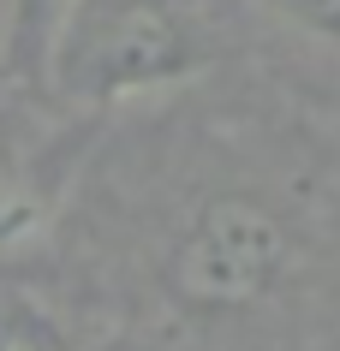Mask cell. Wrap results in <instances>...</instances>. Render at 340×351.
Segmentation results:
<instances>
[{"mask_svg":"<svg viewBox=\"0 0 340 351\" xmlns=\"http://www.w3.org/2000/svg\"><path fill=\"white\" fill-rule=\"evenodd\" d=\"M209 54V0H66L42 54V84L78 108H113L197 77Z\"/></svg>","mask_w":340,"mask_h":351,"instance_id":"cell-1","label":"cell"},{"mask_svg":"<svg viewBox=\"0 0 340 351\" xmlns=\"http://www.w3.org/2000/svg\"><path fill=\"white\" fill-rule=\"evenodd\" d=\"M293 226L251 191H221L191 208L168 250V286L203 315L257 310L286 286Z\"/></svg>","mask_w":340,"mask_h":351,"instance_id":"cell-2","label":"cell"},{"mask_svg":"<svg viewBox=\"0 0 340 351\" xmlns=\"http://www.w3.org/2000/svg\"><path fill=\"white\" fill-rule=\"evenodd\" d=\"M60 173L54 125L30 108H0V244L36 232Z\"/></svg>","mask_w":340,"mask_h":351,"instance_id":"cell-3","label":"cell"},{"mask_svg":"<svg viewBox=\"0 0 340 351\" xmlns=\"http://www.w3.org/2000/svg\"><path fill=\"white\" fill-rule=\"evenodd\" d=\"M60 12H66V0H0V48L12 60V72L42 77V54H48Z\"/></svg>","mask_w":340,"mask_h":351,"instance_id":"cell-4","label":"cell"},{"mask_svg":"<svg viewBox=\"0 0 340 351\" xmlns=\"http://www.w3.org/2000/svg\"><path fill=\"white\" fill-rule=\"evenodd\" d=\"M263 6L281 24H293L299 36H310V42L340 54V0H263Z\"/></svg>","mask_w":340,"mask_h":351,"instance_id":"cell-5","label":"cell"},{"mask_svg":"<svg viewBox=\"0 0 340 351\" xmlns=\"http://www.w3.org/2000/svg\"><path fill=\"white\" fill-rule=\"evenodd\" d=\"M0 351H36V346H19V339H0Z\"/></svg>","mask_w":340,"mask_h":351,"instance_id":"cell-6","label":"cell"}]
</instances>
